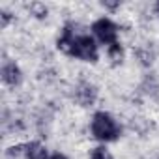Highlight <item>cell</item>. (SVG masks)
Listing matches in <instances>:
<instances>
[{
  "label": "cell",
  "mask_w": 159,
  "mask_h": 159,
  "mask_svg": "<svg viewBox=\"0 0 159 159\" xmlns=\"http://www.w3.org/2000/svg\"><path fill=\"white\" fill-rule=\"evenodd\" d=\"M2 81L8 86H19L23 81V71L19 69V66L15 62H4L2 66Z\"/></svg>",
  "instance_id": "5b68a950"
},
{
  "label": "cell",
  "mask_w": 159,
  "mask_h": 159,
  "mask_svg": "<svg viewBox=\"0 0 159 159\" xmlns=\"http://www.w3.org/2000/svg\"><path fill=\"white\" fill-rule=\"evenodd\" d=\"M155 10H157V13H159V2H157V4H155Z\"/></svg>",
  "instance_id": "7c38bea8"
},
{
  "label": "cell",
  "mask_w": 159,
  "mask_h": 159,
  "mask_svg": "<svg viewBox=\"0 0 159 159\" xmlns=\"http://www.w3.org/2000/svg\"><path fill=\"white\" fill-rule=\"evenodd\" d=\"M30 10H32V11H34V15H36V17H39V19L47 17V8H45L43 4H32V6H30Z\"/></svg>",
  "instance_id": "9c48e42d"
},
{
  "label": "cell",
  "mask_w": 159,
  "mask_h": 159,
  "mask_svg": "<svg viewBox=\"0 0 159 159\" xmlns=\"http://www.w3.org/2000/svg\"><path fill=\"white\" fill-rule=\"evenodd\" d=\"M107 51H109V58H111V60H114V62H122V58H124V49H122L120 43H114V45L107 47Z\"/></svg>",
  "instance_id": "ba28073f"
},
{
  "label": "cell",
  "mask_w": 159,
  "mask_h": 159,
  "mask_svg": "<svg viewBox=\"0 0 159 159\" xmlns=\"http://www.w3.org/2000/svg\"><path fill=\"white\" fill-rule=\"evenodd\" d=\"M8 21H10V13L8 11H2V26H6Z\"/></svg>",
  "instance_id": "30bf717a"
},
{
  "label": "cell",
  "mask_w": 159,
  "mask_h": 159,
  "mask_svg": "<svg viewBox=\"0 0 159 159\" xmlns=\"http://www.w3.org/2000/svg\"><path fill=\"white\" fill-rule=\"evenodd\" d=\"M92 32L98 38V41L103 43V45H107V47L118 43V26H116V23H112L107 17H101V19L94 21Z\"/></svg>",
  "instance_id": "3957f363"
},
{
  "label": "cell",
  "mask_w": 159,
  "mask_h": 159,
  "mask_svg": "<svg viewBox=\"0 0 159 159\" xmlns=\"http://www.w3.org/2000/svg\"><path fill=\"white\" fill-rule=\"evenodd\" d=\"M90 159H114V157H112V153L105 146H96L90 152Z\"/></svg>",
  "instance_id": "52a82bcc"
},
{
  "label": "cell",
  "mask_w": 159,
  "mask_h": 159,
  "mask_svg": "<svg viewBox=\"0 0 159 159\" xmlns=\"http://www.w3.org/2000/svg\"><path fill=\"white\" fill-rule=\"evenodd\" d=\"M96 98H98V90H96L94 84H90V83H79L77 84V88H75V99L81 103L83 107L92 105L96 101Z\"/></svg>",
  "instance_id": "277c9868"
},
{
  "label": "cell",
  "mask_w": 159,
  "mask_h": 159,
  "mask_svg": "<svg viewBox=\"0 0 159 159\" xmlns=\"http://www.w3.org/2000/svg\"><path fill=\"white\" fill-rule=\"evenodd\" d=\"M25 157L26 159H51L47 148L38 140H32V142L25 144Z\"/></svg>",
  "instance_id": "8992f818"
},
{
  "label": "cell",
  "mask_w": 159,
  "mask_h": 159,
  "mask_svg": "<svg viewBox=\"0 0 159 159\" xmlns=\"http://www.w3.org/2000/svg\"><path fill=\"white\" fill-rule=\"evenodd\" d=\"M90 129H92V135L94 139L101 140V142H112L120 137L122 129L118 125V122L109 114V112H96L94 118H92V124H90Z\"/></svg>",
  "instance_id": "7a4b0ae2"
},
{
  "label": "cell",
  "mask_w": 159,
  "mask_h": 159,
  "mask_svg": "<svg viewBox=\"0 0 159 159\" xmlns=\"http://www.w3.org/2000/svg\"><path fill=\"white\" fill-rule=\"evenodd\" d=\"M51 159H67V157H66L64 153H60V152H56V153H52V155H51Z\"/></svg>",
  "instance_id": "8fae6325"
},
{
  "label": "cell",
  "mask_w": 159,
  "mask_h": 159,
  "mask_svg": "<svg viewBox=\"0 0 159 159\" xmlns=\"http://www.w3.org/2000/svg\"><path fill=\"white\" fill-rule=\"evenodd\" d=\"M75 28L77 26L71 25V23L66 25L64 30H62V36L56 41V47L62 52H66L67 56L79 58V60H83V62H98L99 52H98L96 39L90 34L79 32Z\"/></svg>",
  "instance_id": "6da1fadb"
}]
</instances>
